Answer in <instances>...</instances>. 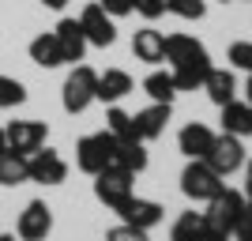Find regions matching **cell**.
Instances as JSON below:
<instances>
[{
	"label": "cell",
	"mask_w": 252,
	"mask_h": 241,
	"mask_svg": "<svg viewBox=\"0 0 252 241\" xmlns=\"http://www.w3.org/2000/svg\"><path fill=\"white\" fill-rule=\"evenodd\" d=\"M166 61H169V72H173L177 91H200L207 72H211L207 49L192 34H169L166 38Z\"/></svg>",
	"instance_id": "cell-1"
},
{
	"label": "cell",
	"mask_w": 252,
	"mask_h": 241,
	"mask_svg": "<svg viewBox=\"0 0 252 241\" xmlns=\"http://www.w3.org/2000/svg\"><path fill=\"white\" fill-rule=\"evenodd\" d=\"M61 102H64V113H83L91 102H98V72L87 68V64H72V72L61 87Z\"/></svg>",
	"instance_id": "cell-2"
},
{
	"label": "cell",
	"mask_w": 252,
	"mask_h": 241,
	"mask_svg": "<svg viewBox=\"0 0 252 241\" xmlns=\"http://www.w3.org/2000/svg\"><path fill=\"white\" fill-rule=\"evenodd\" d=\"M222 189H226V177H219L203 158H189V166L181 173V192L185 196L196 200V204H211Z\"/></svg>",
	"instance_id": "cell-3"
},
{
	"label": "cell",
	"mask_w": 252,
	"mask_h": 241,
	"mask_svg": "<svg viewBox=\"0 0 252 241\" xmlns=\"http://www.w3.org/2000/svg\"><path fill=\"white\" fill-rule=\"evenodd\" d=\"M113 151H117V139L109 132H91L75 143V166L94 177L105 166H113Z\"/></svg>",
	"instance_id": "cell-4"
},
{
	"label": "cell",
	"mask_w": 252,
	"mask_h": 241,
	"mask_svg": "<svg viewBox=\"0 0 252 241\" xmlns=\"http://www.w3.org/2000/svg\"><path fill=\"white\" fill-rule=\"evenodd\" d=\"M132 181H136V173H128V170H121V166H105L102 173H94V196L102 200L105 207L121 211L125 200L136 196V192H132Z\"/></svg>",
	"instance_id": "cell-5"
},
{
	"label": "cell",
	"mask_w": 252,
	"mask_h": 241,
	"mask_svg": "<svg viewBox=\"0 0 252 241\" xmlns=\"http://www.w3.org/2000/svg\"><path fill=\"white\" fill-rule=\"evenodd\" d=\"M203 162H207L219 177H230V173H237V170L245 166V147L237 136H230V132H222V136H215V143H211V151L203 155Z\"/></svg>",
	"instance_id": "cell-6"
},
{
	"label": "cell",
	"mask_w": 252,
	"mask_h": 241,
	"mask_svg": "<svg viewBox=\"0 0 252 241\" xmlns=\"http://www.w3.org/2000/svg\"><path fill=\"white\" fill-rule=\"evenodd\" d=\"M45 139H49V125H45V121H11V125L4 128L8 151L27 155V158H31L38 147H45Z\"/></svg>",
	"instance_id": "cell-7"
},
{
	"label": "cell",
	"mask_w": 252,
	"mask_h": 241,
	"mask_svg": "<svg viewBox=\"0 0 252 241\" xmlns=\"http://www.w3.org/2000/svg\"><path fill=\"white\" fill-rule=\"evenodd\" d=\"M245 192H237V189H222L219 196L211 200V207L203 211L207 215V222L215 226V230H222V234H233V226H237V219H241V211H245Z\"/></svg>",
	"instance_id": "cell-8"
},
{
	"label": "cell",
	"mask_w": 252,
	"mask_h": 241,
	"mask_svg": "<svg viewBox=\"0 0 252 241\" xmlns=\"http://www.w3.org/2000/svg\"><path fill=\"white\" fill-rule=\"evenodd\" d=\"M15 234H19V241H45V238H49V234H53V211H49V204L31 200V204L19 211Z\"/></svg>",
	"instance_id": "cell-9"
},
{
	"label": "cell",
	"mask_w": 252,
	"mask_h": 241,
	"mask_svg": "<svg viewBox=\"0 0 252 241\" xmlns=\"http://www.w3.org/2000/svg\"><path fill=\"white\" fill-rule=\"evenodd\" d=\"M27 166H31V181L38 185H61L68 177V162H64L61 151H53V147H38L31 158H27Z\"/></svg>",
	"instance_id": "cell-10"
},
{
	"label": "cell",
	"mask_w": 252,
	"mask_h": 241,
	"mask_svg": "<svg viewBox=\"0 0 252 241\" xmlns=\"http://www.w3.org/2000/svg\"><path fill=\"white\" fill-rule=\"evenodd\" d=\"M79 27H83L87 42L98 45V49H105V45L117 42V27H113V15H105L102 4H87L83 15H79Z\"/></svg>",
	"instance_id": "cell-11"
},
{
	"label": "cell",
	"mask_w": 252,
	"mask_h": 241,
	"mask_svg": "<svg viewBox=\"0 0 252 241\" xmlns=\"http://www.w3.org/2000/svg\"><path fill=\"white\" fill-rule=\"evenodd\" d=\"M121 219L128 222V226H139V230H151V226H158L162 222V204L158 200H143V196H132L125 200V207L117 211Z\"/></svg>",
	"instance_id": "cell-12"
},
{
	"label": "cell",
	"mask_w": 252,
	"mask_h": 241,
	"mask_svg": "<svg viewBox=\"0 0 252 241\" xmlns=\"http://www.w3.org/2000/svg\"><path fill=\"white\" fill-rule=\"evenodd\" d=\"M57 42H61V53H64V64H75V61H83V53H87V34L83 27H79V19H61L57 23Z\"/></svg>",
	"instance_id": "cell-13"
},
{
	"label": "cell",
	"mask_w": 252,
	"mask_h": 241,
	"mask_svg": "<svg viewBox=\"0 0 252 241\" xmlns=\"http://www.w3.org/2000/svg\"><path fill=\"white\" fill-rule=\"evenodd\" d=\"M136 136L147 143V139H158L162 132H166V125H169V105L166 102H151L147 109H139L136 117Z\"/></svg>",
	"instance_id": "cell-14"
},
{
	"label": "cell",
	"mask_w": 252,
	"mask_h": 241,
	"mask_svg": "<svg viewBox=\"0 0 252 241\" xmlns=\"http://www.w3.org/2000/svg\"><path fill=\"white\" fill-rule=\"evenodd\" d=\"M132 53H136V61H143V64L166 61V34L155 31V27L136 31V38H132Z\"/></svg>",
	"instance_id": "cell-15"
},
{
	"label": "cell",
	"mask_w": 252,
	"mask_h": 241,
	"mask_svg": "<svg viewBox=\"0 0 252 241\" xmlns=\"http://www.w3.org/2000/svg\"><path fill=\"white\" fill-rule=\"evenodd\" d=\"M132 75L125 72V68H105L102 75H98V102H109L117 105L125 95H132Z\"/></svg>",
	"instance_id": "cell-16"
},
{
	"label": "cell",
	"mask_w": 252,
	"mask_h": 241,
	"mask_svg": "<svg viewBox=\"0 0 252 241\" xmlns=\"http://www.w3.org/2000/svg\"><path fill=\"white\" fill-rule=\"evenodd\" d=\"M211 143H215V132H211L207 125H200V121L185 125V128H181V136H177V147L189 158H203L211 151Z\"/></svg>",
	"instance_id": "cell-17"
},
{
	"label": "cell",
	"mask_w": 252,
	"mask_h": 241,
	"mask_svg": "<svg viewBox=\"0 0 252 241\" xmlns=\"http://www.w3.org/2000/svg\"><path fill=\"white\" fill-rule=\"evenodd\" d=\"M222 132H230V136H237V139L252 136V105L237 102V98L222 105Z\"/></svg>",
	"instance_id": "cell-18"
},
{
	"label": "cell",
	"mask_w": 252,
	"mask_h": 241,
	"mask_svg": "<svg viewBox=\"0 0 252 241\" xmlns=\"http://www.w3.org/2000/svg\"><path fill=\"white\" fill-rule=\"evenodd\" d=\"M203 91H207V98L222 109L226 102L237 98V79H233V72H226V68H211L207 79H203Z\"/></svg>",
	"instance_id": "cell-19"
},
{
	"label": "cell",
	"mask_w": 252,
	"mask_h": 241,
	"mask_svg": "<svg viewBox=\"0 0 252 241\" xmlns=\"http://www.w3.org/2000/svg\"><path fill=\"white\" fill-rule=\"evenodd\" d=\"M113 166L128 170V173H143L147 170V147H143V139H117Z\"/></svg>",
	"instance_id": "cell-20"
},
{
	"label": "cell",
	"mask_w": 252,
	"mask_h": 241,
	"mask_svg": "<svg viewBox=\"0 0 252 241\" xmlns=\"http://www.w3.org/2000/svg\"><path fill=\"white\" fill-rule=\"evenodd\" d=\"M31 181V166H27V155H15V151H0V185H8V189H15V185H27Z\"/></svg>",
	"instance_id": "cell-21"
},
{
	"label": "cell",
	"mask_w": 252,
	"mask_h": 241,
	"mask_svg": "<svg viewBox=\"0 0 252 241\" xmlns=\"http://www.w3.org/2000/svg\"><path fill=\"white\" fill-rule=\"evenodd\" d=\"M31 61L38 68H61L64 64V53H61V42H57V34H38L31 42Z\"/></svg>",
	"instance_id": "cell-22"
},
{
	"label": "cell",
	"mask_w": 252,
	"mask_h": 241,
	"mask_svg": "<svg viewBox=\"0 0 252 241\" xmlns=\"http://www.w3.org/2000/svg\"><path fill=\"white\" fill-rule=\"evenodd\" d=\"M143 91L151 95V102H166V105H173V98H177L173 72H151L147 79H143Z\"/></svg>",
	"instance_id": "cell-23"
},
{
	"label": "cell",
	"mask_w": 252,
	"mask_h": 241,
	"mask_svg": "<svg viewBox=\"0 0 252 241\" xmlns=\"http://www.w3.org/2000/svg\"><path fill=\"white\" fill-rule=\"evenodd\" d=\"M105 132H109L113 139H139L132 113H125L121 105H109V113H105Z\"/></svg>",
	"instance_id": "cell-24"
},
{
	"label": "cell",
	"mask_w": 252,
	"mask_h": 241,
	"mask_svg": "<svg viewBox=\"0 0 252 241\" xmlns=\"http://www.w3.org/2000/svg\"><path fill=\"white\" fill-rule=\"evenodd\" d=\"M23 102H27V87L11 75H0V109H15Z\"/></svg>",
	"instance_id": "cell-25"
},
{
	"label": "cell",
	"mask_w": 252,
	"mask_h": 241,
	"mask_svg": "<svg viewBox=\"0 0 252 241\" xmlns=\"http://www.w3.org/2000/svg\"><path fill=\"white\" fill-rule=\"evenodd\" d=\"M166 11H173L181 19H203L207 4H203V0H166Z\"/></svg>",
	"instance_id": "cell-26"
},
{
	"label": "cell",
	"mask_w": 252,
	"mask_h": 241,
	"mask_svg": "<svg viewBox=\"0 0 252 241\" xmlns=\"http://www.w3.org/2000/svg\"><path fill=\"white\" fill-rule=\"evenodd\" d=\"M230 61H233V68H241V72L252 75V42H233L230 45Z\"/></svg>",
	"instance_id": "cell-27"
},
{
	"label": "cell",
	"mask_w": 252,
	"mask_h": 241,
	"mask_svg": "<svg viewBox=\"0 0 252 241\" xmlns=\"http://www.w3.org/2000/svg\"><path fill=\"white\" fill-rule=\"evenodd\" d=\"M105 241H151L147 230H139V226H128V222H121V226H113V230L105 234Z\"/></svg>",
	"instance_id": "cell-28"
},
{
	"label": "cell",
	"mask_w": 252,
	"mask_h": 241,
	"mask_svg": "<svg viewBox=\"0 0 252 241\" xmlns=\"http://www.w3.org/2000/svg\"><path fill=\"white\" fill-rule=\"evenodd\" d=\"M136 11H139L147 23H155V19H162V15H166V0H136Z\"/></svg>",
	"instance_id": "cell-29"
},
{
	"label": "cell",
	"mask_w": 252,
	"mask_h": 241,
	"mask_svg": "<svg viewBox=\"0 0 252 241\" xmlns=\"http://www.w3.org/2000/svg\"><path fill=\"white\" fill-rule=\"evenodd\" d=\"M98 4H102V11H105V15H113V19L136 11V0H98Z\"/></svg>",
	"instance_id": "cell-30"
},
{
	"label": "cell",
	"mask_w": 252,
	"mask_h": 241,
	"mask_svg": "<svg viewBox=\"0 0 252 241\" xmlns=\"http://www.w3.org/2000/svg\"><path fill=\"white\" fill-rule=\"evenodd\" d=\"M233 238L237 241H252V204H245L241 219H237V226H233Z\"/></svg>",
	"instance_id": "cell-31"
},
{
	"label": "cell",
	"mask_w": 252,
	"mask_h": 241,
	"mask_svg": "<svg viewBox=\"0 0 252 241\" xmlns=\"http://www.w3.org/2000/svg\"><path fill=\"white\" fill-rule=\"evenodd\" d=\"M245 200L252 204V162L245 166Z\"/></svg>",
	"instance_id": "cell-32"
},
{
	"label": "cell",
	"mask_w": 252,
	"mask_h": 241,
	"mask_svg": "<svg viewBox=\"0 0 252 241\" xmlns=\"http://www.w3.org/2000/svg\"><path fill=\"white\" fill-rule=\"evenodd\" d=\"M42 4H45V8H53V11H61L64 4H68V0H42Z\"/></svg>",
	"instance_id": "cell-33"
},
{
	"label": "cell",
	"mask_w": 252,
	"mask_h": 241,
	"mask_svg": "<svg viewBox=\"0 0 252 241\" xmlns=\"http://www.w3.org/2000/svg\"><path fill=\"white\" fill-rule=\"evenodd\" d=\"M245 102L252 105V75H249V83H245Z\"/></svg>",
	"instance_id": "cell-34"
},
{
	"label": "cell",
	"mask_w": 252,
	"mask_h": 241,
	"mask_svg": "<svg viewBox=\"0 0 252 241\" xmlns=\"http://www.w3.org/2000/svg\"><path fill=\"white\" fill-rule=\"evenodd\" d=\"M0 241H15V234H0Z\"/></svg>",
	"instance_id": "cell-35"
},
{
	"label": "cell",
	"mask_w": 252,
	"mask_h": 241,
	"mask_svg": "<svg viewBox=\"0 0 252 241\" xmlns=\"http://www.w3.org/2000/svg\"><path fill=\"white\" fill-rule=\"evenodd\" d=\"M4 147H8V143H4V128H0V151H4Z\"/></svg>",
	"instance_id": "cell-36"
},
{
	"label": "cell",
	"mask_w": 252,
	"mask_h": 241,
	"mask_svg": "<svg viewBox=\"0 0 252 241\" xmlns=\"http://www.w3.org/2000/svg\"><path fill=\"white\" fill-rule=\"evenodd\" d=\"M222 4H226V0H222Z\"/></svg>",
	"instance_id": "cell-37"
}]
</instances>
